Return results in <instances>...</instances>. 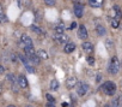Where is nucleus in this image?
<instances>
[{
	"instance_id": "nucleus-1",
	"label": "nucleus",
	"mask_w": 122,
	"mask_h": 107,
	"mask_svg": "<svg viewBox=\"0 0 122 107\" xmlns=\"http://www.w3.org/2000/svg\"><path fill=\"white\" fill-rule=\"evenodd\" d=\"M108 71H109L110 75L118 73V71H120V63H118V59L116 57H112L111 58L110 64H109V68H108Z\"/></svg>"
},
{
	"instance_id": "nucleus-2",
	"label": "nucleus",
	"mask_w": 122,
	"mask_h": 107,
	"mask_svg": "<svg viewBox=\"0 0 122 107\" xmlns=\"http://www.w3.org/2000/svg\"><path fill=\"white\" fill-rule=\"evenodd\" d=\"M102 89H103V91L107 94V95H114L115 94V91H116V84L114 83V82H111V81H108V82H105L103 85H102Z\"/></svg>"
},
{
	"instance_id": "nucleus-3",
	"label": "nucleus",
	"mask_w": 122,
	"mask_h": 107,
	"mask_svg": "<svg viewBox=\"0 0 122 107\" xmlns=\"http://www.w3.org/2000/svg\"><path fill=\"white\" fill-rule=\"evenodd\" d=\"M76 88H77V94L79 96H84L89 90V85L86 83H81V82H77Z\"/></svg>"
},
{
	"instance_id": "nucleus-4",
	"label": "nucleus",
	"mask_w": 122,
	"mask_h": 107,
	"mask_svg": "<svg viewBox=\"0 0 122 107\" xmlns=\"http://www.w3.org/2000/svg\"><path fill=\"white\" fill-rule=\"evenodd\" d=\"M83 12H84V6L79 3H76L74 4V13L78 18H81L83 17Z\"/></svg>"
},
{
	"instance_id": "nucleus-5",
	"label": "nucleus",
	"mask_w": 122,
	"mask_h": 107,
	"mask_svg": "<svg viewBox=\"0 0 122 107\" xmlns=\"http://www.w3.org/2000/svg\"><path fill=\"white\" fill-rule=\"evenodd\" d=\"M55 40H56V42H59V43H61V45H64V43L66 45V43L68 42V36L65 35V34H56Z\"/></svg>"
},
{
	"instance_id": "nucleus-6",
	"label": "nucleus",
	"mask_w": 122,
	"mask_h": 107,
	"mask_svg": "<svg viewBox=\"0 0 122 107\" xmlns=\"http://www.w3.org/2000/svg\"><path fill=\"white\" fill-rule=\"evenodd\" d=\"M87 36L89 35H87V30H86L85 25H80L79 29H78V37L81 39V40H85Z\"/></svg>"
},
{
	"instance_id": "nucleus-7",
	"label": "nucleus",
	"mask_w": 122,
	"mask_h": 107,
	"mask_svg": "<svg viewBox=\"0 0 122 107\" xmlns=\"http://www.w3.org/2000/svg\"><path fill=\"white\" fill-rule=\"evenodd\" d=\"M17 82H18V84H19V87L20 88H26L28 87V79L25 78V76H23V75H20L18 78H17Z\"/></svg>"
},
{
	"instance_id": "nucleus-8",
	"label": "nucleus",
	"mask_w": 122,
	"mask_h": 107,
	"mask_svg": "<svg viewBox=\"0 0 122 107\" xmlns=\"http://www.w3.org/2000/svg\"><path fill=\"white\" fill-rule=\"evenodd\" d=\"M24 52L28 58H31L36 54V52L34 51V47H30V46H24Z\"/></svg>"
},
{
	"instance_id": "nucleus-9",
	"label": "nucleus",
	"mask_w": 122,
	"mask_h": 107,
	"mask_svg": "<svg viewBox=\"0 0 122 107\" xmlns=\"http://www.w3.org/2000/svg\"><path fill=\"white\" fill-rule=\"evenodd\" d=\"M20 39H22V42L24 43V46H30V47H32V40L30 39V36H28L26 34H23V35L20 36Z\"/></svg>"
},
{
	"instance_id": "nucleus-10",
	"label": "nucleus",
	"mask_w": 122,
	"mask_h": 107,
	"mask_svg": "<svg viewBox=\"0 0 122 107\" xmlns=\"http://www.w3.org/2000/svg\"><path fill=\"white\" fill-rule=\"evenodd\" d=\"M81 46H83L84 52L89 53V54H91V53L93 52V46H92V43H91V42H84Z\"/></svg>"
},
{
	"instance_id": "nucleus-11",
	"label": "nucleus",
	"mask_w": 122,
	"mask_h": 107,
	"mask_svg": "<svg viewBox=\"0 0 122 107\" xmlns=\"http://www.w3.org/2000/svg\"><path fill=\"white\" fill-rule=\"evenodd\" d=\"M77 78L76 77H70L67 81H66V87L68 88V89H72V88H74L76 87V84H77Z\"/></svg>"
},
{
	"instance_id": "nucleus-12",
	"label": "nucleus",
	"mask_w": 122,
	"mask_h": 107,
	"mask_svg": "<svg viewBox=\"0 0 122 107\" xmlns=\"http://www.w3.org/2000/svg\"><path fill=\"white\" fill-rule=\"evenodd\" d=\"M74 49H76V45L72 43V42L66 43V46L64 47V52H65V53H72Z\"/></svg>"
},
{
	"instance_id": "nucleus-13",
	"label": "nucleus",
	"mask_w": 122,
	"mask_h": 107,
	"mask_svg": "<svg viewBox=\"0 0 122 107\" xmlns=\"http://www.w3.org/2000/svg\"><path fill=\"white\" fill-rule=\"evenodd\" d=\"M104 3V0H89V4L92 7H101Z\"/></svg>"
},
{
	"instance_id": "nucleus-14",
	"label": "nucleus",
	"mask_w": 122,
	"mask_h": 107,
	"mask_svg": "<svg viewBox=\"0 0 122 107\" xmlns=\"http://www.w3.org/2000/svg\"><path fill=\"white\" fill-rule=\"evenodd\" d=\"M36 56H37L40 59H48V58H49V56L47 54V52H46V51H43V49H40V51H37Z\"/></svg>"
},
{
	"instance_id": "nucleus-15",
	"label": "nucleus",
	"mask_w": 122,
	"mask_h": 107,
	"mask_svg": "<svg viewBox=\"0 0 122 107\" xmlns=\"http://www.w3.org/2000/svg\"><path fill=\"white\" fill-rule=\"evenodd\" d=\"M30 29L34 31V33H36V34H38V35H44V33H43V30L40 28V27H37V25H35V24H31L30 25Z\"/></svg>"
},
{
	"instance_id": "nucleus-16",
	"label": "nucleus",
	"mask_w": 122,
	"mask_h": 107,
	"mask_svg": "<svg viewBox=\"0 0 122 107\" xmlns=\"http://www.w3.org/2000/svg\"><path fill=\"white\" fill-rule=\"evenodd\" d=\"M17 57H18V59L26 66V65H29V58L26 57V56H24V54H17Z\"/></svg>"
},
{
	"instance_id": "nucleus-17",
	"label": "nucleus",
	"mask_w": 122,
	"mask_h": 107,
	"mask_svg": "<svg viewBox=\"0 0 122 107\" xmlns=\"http://www.w3.org/2000/svg\"><path fill=\"white\" fill-rule=\"evenodd\" d=\"M114 12H115V18H116V19H120V18L122 17V12H121V10H120V6L115 5V6H114Z\"/></svg>"
},
{
	"instance_id": "nucleus-18",
	"label": "nucleus",
	"mask_w": 122,
	"mask_h": 107,
	"mask_svg": "<svg viewBox=\"0 0 122 107\" xmlns=\"http://www.w3.org/2000/svg\"><path fill=\"white\" fill-rule=\"evenodd\" d=\"M96 31H97V34H98L99 36H104V35H105V29H104V27H102V25H97V27H96Z\"/></svg>"
},
{
	"instance_id": "nucleus-19",
	"label": "nucleus",
	"mask_w": 122,
	"mask_h": 107,
	"mask_svg": "<svg viewBox=\"0 0 122 107\" xmlns=\"http://www.w3.org/2000/svg\"><path fill=\"white\" fill-rule=\"evenodd\" d=\"M111 107H121V97H115L111 101Z\"/></svg>"
},
{
	"instance_id": "nucleus-20",
	"label": "nucleus",
	"mask_w": 122,
	"mask_h": 107,
	"mask_svg": "<svg viewBox=\"0 0 122 107\" xmlns=\"http://www.w3.org/2000/svg\"><path fill=\"white\" fill-rule=\"evenodd\" d=\"M64 30H65V27L62 23H59V25H56V28H55L56 34H64Z\"/></svg>"
},
{
	"instance_id": "nucleus-21",
	"label": "nucleus",
	"mask_w": 122,
	"mask_h": 107,
	"mask_svg": "<svg viewBox=\"0 0 122 107\" xmlns=\"http://www.w3.org/2000/svg\"><path fill=\"white\" fill-rule=\"evenodd\" d=\"M29 62H31V63H32L34 65H38V64H40V62H41V59H40V58H38V57H37V56L35 54L34 57L29 58Z\"/></svg>"
},
{
	"instance_id": "nucleus-22",
	"label": "nucleus",
	"mask_w": 122,
	"mask_h": 107,
	"mask_svg": "<svg viewBox=\"0 0 122 107\" xmlns=\"http://www.w3.org/2000/svg\"><path fill=\"white\" fill-rule=\"evenodd\" d=\"M50 89H51V90H57V89H59V82H57L56 79H53V81L50 82Z\"/></svg>"
},
{
	"instance_id": "nucleus-23",
	"label": "nucleus",
	"mask_w": 122,
	"mask_h": 107,
	"mask_svg": "<svg viewBox=\"0 0 122 107\" xmlns=\"http://www.w3.org/2000/svg\"><path fill=\"white\" fill-rule=\"evenodd\" d=\"M6 81H9V82H15V81H17V78L15 77V75L13 73H7L6 75Z\"/></svg>"
},
{
	"instance_id": "nucleus-24",
	"label": "nucleus",
	"mask_w": 122,
	"mask_h": 107,
	"mask_svg": "<svg viewBox=\"0 0 122 107\" xmlns=\"http://www.w3.org/2000/svg\"><path fill=\"white\" fill-rule=\"evenodd\" d=\"M11 85H12V90H13L15 93H18V90H19V88H20V87H19V84H18V82H17V81H15V82H12V84H11Z\"/></svg>"
},
{
	"instance_id": "nucleus-25",
	"label": "nucleus",
	"mask_w": 122,
	"mask_h": 107,
	"mask_svg": "<svg viewBox=\"0 0 122 107\" xmlns=\"http://www.w3.org/2000/svg\"><path fill=\"white\" fill-rule=\"evenodd\" d=\"M118 25H120V23H118V19H116V18L111 19V27H112L114 29H117V28H118Z\"/></svg>"
},
{
	"instance_id": "nucleus-26",
	"label": "nucleus",
	"mask_w": 122,
	"mask_h": 107,
	"mask_svg": "<svg viewBox=\"0 0 122 107\" xmlns=\"http://www.w3.org/2000/svg\"><path fill=\"white\" fill-rule=\"evenodd\" d=\"M43 1L47 6H54L55 5V0H43Z\"/></svg>"
},
{
	"instance_id": "nucleus-27",
	"label": "nucleus",
	"mask_w": 122,
	"mask_h": 107,
	"mask_svg": "<svg viewBox=\"0 0 122 107\" xmlns=\"http://www.w3.org/2000/svg\"><path fill=\"white\" fill-rule=\"evenodd\" d=\"M105 46H107V48L110 51V49L112 48V41H111V40H107V41H105Z\"/></svg>"
},
{
	"instance_id": "nucleus-28",
	"label": "nucleus",
	"mask_w": 122,
	"mask_h": 107,
	"mask_svg": "<svg viewBox=\"0 0 122 107\" xmlns=\"http://www.w3.org/2000/svg\"><path fill=\"white\" fill-rule=\"evenodd\" d=\"M46 97H47V100H48L49 102H53V103L55 102V99H54V97H53V96H51L49 93H47V94H46Z\"/></svg>"
},
{
	"instance_id": "nucleus-29",
	"label": "nucleus",
	"mask_w": 122,
	"mask_h": 107,
	"mask_svg": "<svg viewBox=\"0 0 122 107\" xmlns=\"http://www.w3.org/2000/svg\"><path fill=\"white\" fill-rule=\"evenodd\" d=\"M87 63H89L90 65H95V58H92V57H87Z\"/></svg>"
},
{
	"instance_id": "nucleus-30",
	"label": "nucleus",
	"mask_w": 122,
	"mask_h": 107,
	"mask_svg": "<svg viewBox=\"0 0 122 107\" xmlns=\"http://www.w3.org/2000/svg\"><path fill=\"white\" fill-rule=\"evenodd\" d=\"M7 21V18H6V16L3 13L1 16H0V23H3V22H6Z\"/></svg>"
},
{
	"instance_id": "nucleus-31",
	"label": "nucleus",
	"mask_w": 122,
	"mask_h": 107,
	"mask_svg": "<svg viewBox=\"0 0 122 107\" xmlns=\"http://www.w3.org/2000/svg\"><path fill=\"white\" fill-rule=\"evenodd\" d=\"M25 69H26V70H28L29 72H31V73H34V72H35V70H34V68H31L30 65H26V66H25Z\"/></svg>"
},
{
	"instance_id": "nucleus-32",
	"label": "nucleus",
	"mask_w": 122,
	"mask_h": 107,
	"mask_svg": "<svg viewBox=\"0 0 122 107\" xmlns=\"http://www.w3.org/2000/svg\"><path fill=\"white\" fill-rule=\"evenodd\" d=\"M76 27H77V23H76V22H73V23H72V24H71V27H70V29H71V30H72V29H74V28H76Z\"/></svg>"
},
{
	"instance_id": "nucleus-33",
	"label": "nucleus",
	"mask_w": 122,
	"mask_h": 107,
	"mask_svg": "<svg viewBox=\"0 0 122 107\" xmlns=\"http://www.w3.org/2000/svg\"><path fill=\"white\" fill-rule=\"evenodd\" d=\"M46 107H55V105H54L53 102H48V103L46 105Z\"/></svg>"
},
{
	"instance_id": "nucleus-34",
	"label": "nucleus",
	"mask_w": 122,
	"mask_h": 107,
	"mask_svg": "<svg viewBox=\"0 0 122 107\" xmlns=\"http://www.w3.org/2000/svg\"><path fill=\"white\" fill-rule=\"evenodd\" d=\"M4 71H5L4 66H1V65H0V75H3V73H4Z\"/></svg>"
},
{
	"instance_id": "nucleus-35",
	"label": "nucleus",
	"mask_w": 122,
	"mask_h": 107,
	"mask_svg": "<svg viewBox=\"0 0 122 107\" xmlns=\"http://www.w3.org/2000/svg\"><path fill=\"white\" fill-rule=\"evenodd\" d=\"M101 78H102V76H101V75H98V76H97V81L99 82V81H101Z\"/></svg>"
},
{
	"instance_id": "nucleus-36",
	"label": "nucleus",
	"mask_w": 122,
	"mask_h": 107,
	"mask_svg": "<svg viewBox=\"0 0 122 107\" xmlns=\"http://www.w3.org/2000/svg\"><path fill=\"white\" fill-rule=\"evenodd\" d=\"M3 93V85H1V83H0V94Z\"/></svg>"
},
{
	"instance_id": "nucleus-37",
	"label": "nucleus",
	"mask_w": 122,
	"mask_h": 107,
	"mask_svg": "<svg viewBox=\"0 0 122 107\" xmlns=\"http://www.w3.org/2000/svg\"><path fill=\"white\" fill-rule=\"evenodd\" d=\"M67 106H68V103H66V102L62 103V107H67Z\"/></svg>"
},
{
	"instance_id": "nucleus-38",
	"label": "nucleus",
	"mask_w": 122,
	"mask_h": 107,
	"mask_svg": "<svg viewBox=\"0 0 122 107\" xmlns=\"http://www.w3.org/2000/svg\"><path fill=\"white\" fill-rule=\"evenodd\" d=\"M4 12H3V9H1V6H0V16H1Z\"/></svg>"
},
{
	"instance_id": "nucleus-39",
	"label": "nucleus",
	"mask_w": 122,
	"mask_h": 107,
	"mask_svg": "<svg viewBox=\"0 0 122 107\" xmlns=\"http://www.w3.org/2000/svg\"><path fill=\"white\" fill-rule=\"evenodd\" d=\"M26 107H34V106H31V105H28V106H26Z\"/></svg>"
},
{
	"instance_id": "nucleus-40",
	"label": "nucleus",
	"mask_w": 122,
	"mask_h": 107,
	"mask_svg": "<svg viewBox=\"0 0 122 107\" xmlns=\"http://www.w3.org/2000/svg\"><path fill=\"white\" fill-rule=\"evenodd\" d=\"M7 107H16V106H12V105H10V106H7Z\"/></svg>"
},
{
	"instance_id": "nucleus-41",
	"label": "nucleus",
	"mask_w": 122,
	"mask_h": 107,
	"mask_svg": "<svg viewBox=\"0 0 122 107\" xmlns=\"http://www.w3.org/2000/svg\"><path fill=\"white\" fill-rule=\"evenodd\" d=\"M121 103H122V99H121Z\"/></svg>"
},
{
	"instance_id": "nucleus-42",
	"label": "nucleus",
	"mask_w": 122,
	"mask_h": 107,
	"mask_svg": "<svg viewBox=\"0 0 122 107\" xmlns=\"http://www.w3.org/2000/svg\"><path fill=\"white\" fill-rule=\"evenodd\" d=\"M105 107H109V106H105Z\"/></svg>"
},
{
	"instance_id": "nucleus-43",
	"label": "nucleus",
	"mask_w": 122,
	"mask_h": 107,
	"mask_svg": "<svg viewBox=\"0 0 122 107\" xmlns=\"http://www.w3.org/2000/svg\"><path fill=\"white\" fill-rule=\"evenodd\" d=\"M120 65H122V63H121V64H120Z\"/></svg>"
}]
</instances>
